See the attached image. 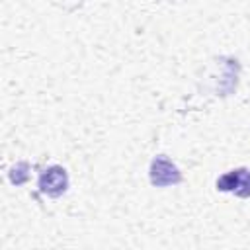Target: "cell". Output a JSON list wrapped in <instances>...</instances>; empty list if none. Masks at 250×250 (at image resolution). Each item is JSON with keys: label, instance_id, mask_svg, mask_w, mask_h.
I'll use <instances>...</instances> for the list:
<instances>
[{"label": "cell", "instance_id": "7a4b0ae2", "mask_svg": "<svg viewBox=\"0 0 250 250\" xmlns=\"http://www.w3.org/2000/svg\"><path fill=\"white\" fill-rule=\"evenodd\" d=\"M68 188V176L62 166H51L39 176V189L51 197H59Z\"/></svg>", "mask_w": 250, "mask_h": 250}, {"label": "cell", "instance_id": "6da1fadb", "mask_svg": "<svg viewBox=\"0 0 250 250\" xmlns=\"http://www.w3.org/2000/svg\"><path fill=\"white\" fill-rule=\"evenodd\" d=\"M180 182H182V174L172 160H168L162 154L152 160V164H150V184L152 186L166 188V186H174Z\"/></svg>", "mask_w": 250, "mask_h": 250}, {"label": "cell", "instance_id": "3957f363", "mask_svg": "<svg viewBox=\"0 0 250 250\" xmlns=\"http://www.w3.org/2000/svg\"><path fill=\"white\" fill-rule=\"evenodd\" d=\"M217 189L221 191H234L240 197H250V170L238 168L232 170L217 180Z\"/></svg>", "mask_w": 250, "mask_h": 250}]
</instances>
